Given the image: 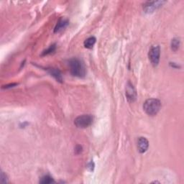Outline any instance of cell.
Segmentation results:
<instances>
[{
  "mask_svg": "<svg viewBox=\"0 0 184 184\" xmlns=\"http://www.w3.org/2000/svg\"><path fill=\"white\" fill-rule=\"evenodd\" d=\"M96 39L95 37H90V38H87L84 41V47H86V48L91 49L93 47V46L94 45V44L96 43Z\"/></svg>",
  "mask_w": 184,
  "mask_h": 184,
  "instance_id": "30bf717a",
  "label": "cell"
},
{
  "mask_svg": "<svg viewBox=\"0 0 184 184\" xmlns=\"http://www.w3.org/2000/svg\"><path fill=\"white\" fill-rule=\"evenodd\" d=\"M56 44H53V45H51L50 47H49L47 49V50H44L43 52H42V53L41 56H47V55L53 53L54 51L56 50Z\"/></svg>",
  "mask_w": 184,
  "mask_h": 184,
  "instance_id": "7c38bea8",
  "label": "cell"
},
{
  "mask_svg": "<svg viewBox=\"0 0 184 184\" xmlns=\"http://www.w3.org/2000/svg\"><path fill=\"white\" fill-rule=\"evenodd\" d=\"M180 46V40L178 38H173L171 41V48L173 50L176 51Z\"/></svg>",
  "mask_w": 184,
  "mask_h": 184,
  "instance_id": "8fae6325",
  "label": "cell"
},
{
  "mask_svg": "<svg viewBox=\"0 0 184 184\" xmlns=\"http://www.w3.org/2000/svg\"><path fill=\"white\" fill-rule=\"evenodd\" d=\"M149 58L153 66H157L160 61V48L158 45H154L149 50Z\"/></svg>",
  "mask_w": 184,
  "mask_h": 184,
  "instance_id": "277c9868",
  "label": "cell"
},
{
  "mask_svg": "<svg viewBox=\"0 0 184 184\" xmlns=\"http://www.w3.org/2000/svg\"><path fill=\"white\" fill-rule=\"evenodd\" d=\"M68 21L67 20V19H61V20H60L59 22H58L57 25H56V27H55L54 32L55 33H58V32L61 31V30H63V28L66 27V26L68 25Z\"/></svg>",
  "mask_w": 184,
  "mask_h": 184,
  "instance_id": "9c48e42d",
  "label": "cell"
},
{
  "mask_svg": "<svg viewBox=\"0 0 184 184\" xmlns=\"http://www.w3.org/2000/svg\"><path fill=\"white\" fill-rule=\"evenodd\" d=\"M149 147V142L145 137H141L138 139L137 148L140 153H144L148 150Z\"/></svg>",
  "mask_w": 184,
  "mask_h": 184,
  "instance_id": "8992f818",
  "label": "cell"
},
{
  "mask_svg": "<svg viewBox=\"0 0 184 184\" xmlns=\"http://www.w3.org/2000/svg\"><path fill=\"white\" fill-rule=\"evenodd\" d=\"M16 85H17V84H10V85H7V86H3V88H11V87H14V86H16Z\"/></svg>",
  "mask_w": 184,
  "mask_h": 184,
  "instance_id": "e0dca14e",
  "label": "cell"
},
{
  "mask_svg": "<svg viewBox=\"0 0 184 184\" xmlns=\"http://www.w3.org/2000/svg\"><path fill=\"white\" fill-rule=\"evenodd\" d=\"M93 116L90 114H83L79 116L74 120V124L78 128H87L93 123Z\"/></svg>",
  "mask_w": 184,
  "mask_h": 184,
  "instance_id": "3957f363",
  "label": "cell"
},
{
  "mask_svg": "<svg viewBox=\"0 0 184 184\" xmlns=\"http://www.w3.org/2000/svg\"><path fill=\"white\" fill-rule=\"evenodd\" d=\"M47 71H48V73H50L53 77H54L55 79H56V81H58V82H63V76H62L61 72L60 71L58 68H49L48 70H47Z\"/></svg>",
  "mask_w": 184,
  "mask_h": 184,
  "instance_id": "ba28073f",
  "label": "cell"
},
{
  "mask_svg": "<svg viewBox=\"0 0 184 184\" xmlns=\"http://www.w3.org/2000/svg\"><path fill=\"white\" fill-rule=\"evenodd\" d=\"M1 183H7V182L6 175H4V173L3 172L1 173Z\"/></svg>",
  "mask_w": 184,
  "mask_h": 184,
  "instance_id": "9a60e30c",
  "label": "cell"
},
{
  "mask_svg": "<svg viewBox=\"0 0 184 184\" xmlns=\"http://www.w3.org/2000/svg\"><path fill=\"white\" fill-rule=\"evenodd\" d=\"M161 103L156 99H149L146 100L143 104V109L149 116H155L160 111Z\"/></svg>",
  "mask_w": 184,
  "mask_h": 184,
  "instance_id": "7a4b0ae2",
  "label": "cell"
},
{
  "mask_svg": "<svg viewBox=\"0 0 184 184\" xmlns=\"http://www.w3.org/2000/svg\"><path fill=\"white\" fill-rule=\"evenodd\" d=\"M69 67H70V73L73 76L83 78L86 75V69L84 65L78 58L70 59L69 61Z\"/></svg>",
  "mask_w": 184,
  "mask_h": 184,
  "instance_id": "6da1fadb",
  "label": "cell"
},
{
  "mask_svg": "<svg viewBox=\"0 0 184 184\" xmlns=\"http://www.w3.org/2000/svg\"><path fill=\"white\" fill-rule=\"evenodd\" d=\"M126 96L127 99L130 102H134L137 98V93H136L135 88H134L133 85L130 82H128L126 87Z\"/></svg>",
  "mask_w": 184,
  "mask_h": 184,
  "instance_id": "5b68a950",
  "label": "cell"
},
{
  "mask_svg": "<svg viewBox=\"0 0 184 184\" xmlns=\"http://www.w3.org/2000/svg\"><path fill=\"white\" fill-rule=\"evenodd\" d=\"M75 151H76V153L77 154H79V153H81V151H82V147L80 146V145L76 146V148Z\"/></svg>",
  "mask_w": 184,
  "mask_h": 184,
  "instance_id": "2e32d148",
  "label": "cell"
},
{
  "mask_svg": "<svg viewBox=\"0 0 184 184\" xmlns=\"http://www.w3.org/2000/svg\"><path fill=\"white\" fill-rule=\"evenodd\" d=\"M87 168L90 171H93V168H94V163H93V161H91L89 163H88L87 165Z\"/></svg>",
  "mask_w": 184,
  "mask_h": 184,
  "instance_id": "5bb4252c",
  "label": "cell"
},
{
  "mask_svg": "<svg viewBox=\"0 0 184 184\" xmlns=\"http://www.w3.org/2000/svg\"><path fill=\"white\" fill-rule=\"evenodd\" d=\"M54 182L55 181H54V180L53 179V178H51V177L49 176H43L40 180V183H43V184L52 183H54Z\"/></svg>",
  "mask_w": 184,
  "mask_h": 184,
  "instance_id": "4fadbf2b",
  "label": "cell"
},
{
  "mask_svg": "<svg viewBox=\"0 0 184 184\" xmlns=\"http://www.w3.org/2000/svg\"><path fill=\"white\" fill-rule=\"evenodd\" d=\"M164 3V1H148L147 2V4L145 5L144 9L145 10V12L150 13V12H153L155 9H157L159 7H160L161 5Z\"/></svg>",
  "mask_w": 184,
  "mask_h": 184,
  "instance_id": "52a82bcc",
  "label": "cell"
}]
</instances>
